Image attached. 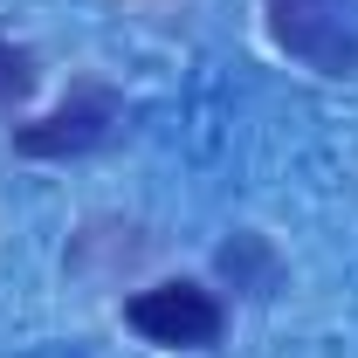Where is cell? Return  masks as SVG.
Wrapping results in <instances>:
<instances>
[{"mask_svg":"<svg viewBox=\"0 0 358 358\" xmlns=\"http://www.w3.org/2000/svg\"><path fill=\"white\" fill-rule=\"evenodd\" d=\"M268 35L317 76H358V0H268Z\"/></svg>","mask_w":358,"mask_h":358,"instance_id":"obj_1","label":"cell"},{"mask_svg":"<svg viewBox=\"0 0 358 358\" xmlns=\"http://www.w3.org/2000/svg\"><path fill=\"white\" fill-rule=\"evenodd\" d=\"M124 324L145 345H166V352H214L227 331V310L200 282H152V289L124 296Z\"/></svg>","mask_w":358,"mask_h":358,"instance_id":"obj_2","label":"cell"},{"mask_svg":"<svg viewBox=\"0 0 358 358\" xmlns=\"http://www.w3.org/2000/svg\"><path fill=\"white\" fill-rule=\"evenodd\" d=\"M117 117H124V96L110 83H96V76H83L48 117L14 131V152L21 159H83V152H96L103 138L117 131Z\"/></svg>","mask_w":358,"mask_h":358,"instance_id":"obj_3","label":"cell"},{"mask_svg":"<svg viewBox=\"0 0 358 358\" xmlns=\"http://www.w3.org/2000/svg\"><path fill=\"white\" fill-rule=\"evenodd\" d=\"M214 268H221L227 282L241 289V296H275V282H282V262H275V248H268L262 234H234V241H221L214 248Z\"/></svg>","mask_w":358,"mask_h":358,"instance_id":"obj_4","label":"cell"},{"mask_svg":"<svg viewBox=\"0 0 358 358\" xmlns=\"http://www.w3.org/2000/svg\"><path fill=\"white\" fill-rule=\"evenodd\" d=\"M35 83H42V69H35V48L0 42V117H7V110H21V103L35 96Z\"/></svg>","mask_w":358,"mask_h":358,"instance_id":"obj_5","label":"cell"}]
</instances>
